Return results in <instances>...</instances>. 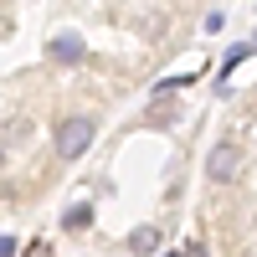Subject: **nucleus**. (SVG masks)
Wrapping results in <instances>:
<instances>
[{
	"label": "nucleus",
	"instance_id": "obj_2",
	"mask_svg": "<svg viewBox=\"0 0 257 257\" xmlns=\"http://www.w3.org/2000/svg\"><path fill=\"white\" fill-rule=\"evenodd\" d=\"M237 165H242L237 144H231V139H221L216 149H211V160H206V175H211V185H226L231 175H237Z\"/></svg>",
	"mask_w": 257,
	"mask_h": 257
},
{
	"label": "nucleus",
	"instance_id": "obj_1",
	"mask_svg": "<svg viewBox=\"0 0 257 257\" xmlns=\"http://www.w3.org/2000/svg\"><path fill=\"white\" fill-rule=\"evenodd\" d=\"M52 139H57V155L72 165V160H82V155L93 149V139H98V123H93L88 113H67V118L57 123V134H52Z\"/></svg>",
	"mask_w": 257,
	"mask_h": 257
},
{
	"label": "nucleus",
	"instance_id": "obj_3",
	"mask_svg": "<svg viewBox=\"0 0 257 257\" xmlns=\"http://www.w3.org/2000/svg\"><path fill=\"white\" fill-rule=\"evenodd\" d=\"M47 52H52V62H82V57H88V47H82V36H72V31L52 36V41H47Z\"/></svg>",
	"mask_w": 257,
	"mask_h": 257
},
{
	"label": "nucleus",
	"instance_id": "obj_7",
	"mask_svg": "<svg viewBox=\"0 0 257 257\" xmlns=\"http://www.w3.org/2000/svg\"><path fill=\"white\" fill-rule=\"evenodd\" d=\"M247 52H252V47H231V52H226V62H221V72H231L237 62H247Z\"/></svg>",
	"mask_w": 257,
	"mask_h": 257
},
{
	"label": "nucleus",
	"instance_id": "obj_5",
	"mask_svg": "<svg viewBox=\"0 0 257 257\" xmlns=\"http://www.w3.org/2000/svg\"><path fill=\"white\" fill-rule=\"evenodd\" d=\"M88 221H93V206H72L67 216H62V226H67V231H82Z\"/></svg>",
	"mask_w": 257,
	"mask_h": 257
},
{
	"label": "nucleus",
	"instance_id": "obj_6",
	"mask_svg": "<svg viewBox=\"0 0 257 257\" xmlns=\"http://www.w3.org/2000/svg\"><path fill=\"white\" fill-rule=\"evenodd\" d=\"M21 139H26V123H16V118H6V149H16Z\"/></svg>",
	"mask_w": 257,
	"mask_h": 257
},
{
	"label": "nucleus",
	"instance_id": "obj_8",
	"mask_svg": "<svg viewBox=\"0 0 257 257\" xmlns=\"http://www.w3.org/2000/svg\"><path fill=\"white\" fill-rule=\"evenodd\" d=\"M165 257H180V252H165Z\"/></svg>",
	"mask_w": 257,
	"mask_h": 257
},
{
	"label": "nucleus",
	"instance_id": "obj_4",
	"mask_svg": "<svg viewBox=\"0 0 257 257\" xmlns=\"http://www.w3.org/2000/svg\"><path fill=\"white\" fill-rule=\"evenodd\" d=\"M128 252H160V226H139V231H128Z\"/></svg>",
	"mask_w": 257,
	"mask_h": 257
}]
</instances>
